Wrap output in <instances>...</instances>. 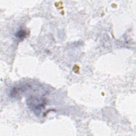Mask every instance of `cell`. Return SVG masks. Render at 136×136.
<instances>
[{"label":"cell","instance_id":"obj_1","mask_svg":"<svg viewBox=\"0 0 136 136\" xmlns=\"http://www.w3.org/2000/svg\"><path fill=\"white\" fill-rule=\"evenodd\" d=\"M26 32L24 30H21L16 34V37L19 39H24L26 36Z\"/></svg>","mask_w":136,"mask_h":136}]
</instances>
